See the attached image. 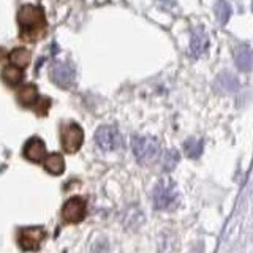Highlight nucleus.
<instances>
[{
  "mask_svg": "<svg viewBox=\"0 0 253 253\" xmlns=\"http://www.w3.org/2000/svg\"><path fill=\"white\" fill-rule=\"evenodd\" d=\"M46 231L42 226H27L21 228L18 234V242L19 247L26 252H35L40 249V245L44 241Z\"/></svg>",
  "mask_w": 253,
  "mask_h": 253,
  "instance_id": "nucleus-4",
  "label": "nucleus"
},
{
  "mask_svg": "<svg viewBox=\"0 0 253 253\" xmlns=\"http://www.w3.org/2000/svg\"><path fill=\"white\" fill-rule=\"evenodd\" d=\"M215 14H217V19L220 21V24H226L229 16H231V6H229V3L225 2V0H217Z\"/></svg>",
  "mask_w": 253,
  "mask_h": 253,
  "instance_id": "nucleus-18",
  "label": "nucleus"
},
{
  "mask_svg": "<svg viewBox=\"0 0 253 253\" xmlns=\"http://www.w3.org/2000/svg\"><path fill=\"white\" fill-rule=\"evenodd\" d=\"M51 79H52V83L57 84L59 87L68 89V87L75 84L76 70L70 62H57V63H54V67L51 68Z\"/></svg>",
  "mask_w": 253,
  "mask_h": 253,
  "instance_id": "nucleus-7",
  "label": "nucleus"
},
{
  "mask_svg": "<svg viewBox=\"0 0 253 253\" xmlns=\"http://www.w3.org/2000/svg\"><path fill=\"white\" fill-rule=\"evenodd\" d=\"M24 155H26L27 160L34 162V163H40L46 155V147L44 142L40 138H32L27 141L26 147H24Z\"/></svg>",
  "mask_w": 253,
  "mask_h": 253,
  "instance_id": "nucleus-10",
  "label": "nucleus"
},
{
  "mask_svg": "<svg viewBox=\"0 0 253 253\" xmlns=\"http://www.w3.org/2000/svg\"><path fill=\"white\" fill-rule=\"evenodd\" d=\"M49 100H46V98H43V105H37V114H46V111H47V108H49Z\"/></svg>",
  "mask_w": 253,
  "mask_h": 253,
  "instance_id": "nucleus-20",
  "label": "nucleus"
},
{
  "mask_svg": "<svg viewBox=\"0 0 253 253\" xmlns=\"http://www.w3.org/2000/svg\"><path fill=\"white\" fill-rule=\"evenodd\" d=\"M179 196L171 179H162L154 190V204L160 211H169L177 206Z\"/></svg>",
  "mask_w": 253,
  "mask_h": 253,
  "instance_id": "nucleus-2",
  "label": "nucleus"
},
{
  "mask_svg": "<svg viewBox=\"0 0 253 253\" xmlns=\"http://www.w3.org/2000/svg\"><path fill=\"white\" fill-rule=\"evenodd\" d=\"M38 90H37V87L34 84H27V85H24L22 89L19 90L18 93V100L22 106H32L34 103L38 101Z\"/></svg>",
  "mask_w": 253,
  "mask_h": 253,
  "instance_id": "nucleus-12",
  "label": "nucleus"
},
{
  "mask_svg": "<svg viewBox=\"0 0 253 253\" xmlns=\"http://www.w3.org/2000/svg\"><path fill=\"white\" fill-rule=\"evenodd\" d=\"M203 139H196V138H190L185 141V144H184V149H185V154L187 157L190 158H198L201 155L203 152Z\"/></svg>",
  "mask_w": 253,
  "mask_h": 253,
  "instance_id": "nucleus-16",
  "label": "nucleus"
},
{
  "mask_svg": "<svg viewBox=\"0 0 253 253\" xmlns=\"http://www.w3.org/2000/svg\"><path fill=\"white\" fill-rule=\"evenodd\" d=\"M217 87H220V89L225 90V92H233L237 89V79L233 75L223 73V75H220L217 79Z\"/></svg>",
  "mask_w": 253,
  "mask_h": 253,
  "instance_id": "nucleus-17",
  "label": "nucleus"
},
{
  "mask_svg": "<svg viewBox=\"0 0 253 253\" xmlns=\"http://www.w3.org/2000/svg\"><path fill=\"white\" fill-rule=\"evenodd\" d=\"M209 40L206 35V30L203 27H196L192 34V40H190V55L195 59H198L200 55L204 54V51L208 49Z\"/></svg>",
  "mask_w": 253,
  "mask_h": 253,
  "instance_id": "nucleus-9",
  "label": "nucleus"
},
{
  "mask_svg": "<svg viewBox=\"0 0 253 253\" xmlns=\"http://www.w3.org/2000/svg\"><path fill=\"white\" fill-rule=\"evenodd\" d=\"M2 79L8 85H18L22 81V71L14 65L5 67L2 71Z\"/></svg>",
  "mask_w": 253,
  "mask_h": 253,
  "instance_id": "nucleus-15",
  "label": "nucleus"
},
{
  "mask_svg": "<svg viewBox=\"0 0 253 253\" xmlns=\"http://www.w3.org/2000/svg\"><path fill=\"white\" fill-rule=\"evenodd\" d=\"M177 162H179V152H177V150H174V149L168 150V152H166V155H165L163 169L165 171H171L174 166L177 165Z\"/></svg>",
  "mask_w": 253,
  "mask_h": 253,
  "instance_id": "nucleus-19",
  "label": "nucleus"
},
{
  "mask_svg": "<svg viewBox=\"0 0 253 253\" xmlns=\"http://www.w3.org/2000/svg\"><path fill=\"white\" fill-rule=\"evenodd\" d=\"M18 21L22 30V35L37 34L44 27V13L40 6L24 5L18 13Z\"/></svg>",
  "mask_w": 253,
  "mask_h": 253,
  "instance_id": "nucleus-1",
  "label": "nucleus"
},
{
  "mask_svg": "<svg viewBox=\"0 0 253 253\" xmlns=\"http://www.w3.org/2000/svg\"><path fill=\"white\" fill-rule=\"evenodd\" d=\"M5 57V51L3 49H0V60H2Z\"/></svg>",
  "mask_w": 253,
  "mask_h": 253,
  "instance_id": "nucleus-21",
  "label": "nucleus"
},
{
  "mask_svg": "<svg viewBox=\"0 0 253 253\" xmlns=\"http://www.w3.org/2000/svg\"><path fill=\"white\" fill-rule=\"evenodd\" d=\"M252 49L249 44H242L236 49L234 52V60H236V67L239 68L241 71H250L252 70Z\"/></svg>",
  "mask_w": 253,
  "mask_h": 253,
  "instance_id": "nucleus-11",
  "label": "nucleus"
},
{
  "mask_svg": "<svg viewBox=\"0 0 253 253\" xmlns=\"http://www.w3.org/2000/svg\"><path fill=\"white\" fill-rule=\"evenodd\" d=\"M44 169L47 172L54 174V176H59L65 169V162H63V157L60 154H51L49 157L44 160Z\"/></svg>",
  "mask_w": 253,
  "mask_h": 253,
  "instance_id": "nucleus-13",
  "label": "nucleus"
},
{
  "mask_svg": "<svg viewBox=\"0 0 253 253\" xmlns=\"http://www.w3.org/2000/svg\"><path fill=\"white\" fill-rule=\"evenodd\" d=\"M131 149L134 157L141 163L154 162L160 154V146H158L157 139L150 136H141V134H134L131 138Z\"/></svg>",
  "mask_w": 253,
  "mask_h": 253,
  "instance_id": "nucleus-3",
  "label": "nucleus"
},
{
  "mask_svg": "<svg viewBox=\"0 0 253 253\" xmlns=\"http://www.w3.org/2000/svg\"><path fill=\"white\" fill-rule=\"evenodd\" d=\"M87 213V203L81 196H73L63 204L62 208V218L67 223H79L83 221Z\"/></svg>",
  "mask_w": 253,
  "mask_h": 253,
  "instance_id": "nucleus-5",
  "label": "nucleus"
},
{
  "mask_svg": "<svg viewBox=\"0 0 253 253\" xmlns=\"http://www.w3.org/2000/svg\"><path fill=\"white\" fill-rule=\"evenodd\" d=\"M83 141H84V133L79 125L68 124L65 126H62V146L65 149V152L70 154L76 152L83 146Z\"/></svg>",
  "mask_w": 253,
  "mask_h": 253,
  "instance_id": "nucleus-8",
  "label": "nucleus"
},
{
  "mask_svg": "<svg viewBox=\"0 0 253 253\" xmlns=\"http://www.w3.org/2000/svg\"><path fill=\"white\" fill-rule=\"evenodd\" d=\"M95 141H97V144L101 150L111 152V150H116L121 146V133L113 125H103L97 130Z\"/></svg>",
  "mask_w": 253,
  "mask_h": 253,
  "instance_id": "nucleus-6",
  "label": "nucleus"
},
{
  "mask_svg": "<svg viewBox=\"0 0 253 253\" xmlns=\"http://www.w3.org/2000/svg\"><path fill=\"white\" fill-rule=\"evenodd\" d=\"M10 60L14 67L24 68L30 63V52L26 49V47H16V49H13V52L10 54Z\"/></svg>",
  "mask_w": 253,
  "mask_h": 253,
  "instance_id": "nucleus-14",
  "label": "nucleus"
}]
</instances>
